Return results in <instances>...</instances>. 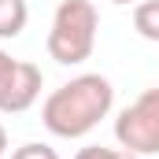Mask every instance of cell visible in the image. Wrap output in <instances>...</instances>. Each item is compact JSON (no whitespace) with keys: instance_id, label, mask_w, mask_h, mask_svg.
Instances as JSON below:
<instances>
[{"instance_id":"6da1fadb","label":"cell","mask_w":159,"mask_h":159,"mask_svg":"<svg viewBox=\"0 0 159 159\" xmlns=\"http://www.w3.org/2000/svg\"><path fill=\"white\" fill-rule=\"evenodd\" d=\"M115 107V85L104 74H78V78L63 81L59 89H52L41 104V122L52 137L63 141H78L85 133H93L100 119H107Z\"/></svg>"},{"instance_id":"7a4b0ae2","label":"cell","mask_w":159,"mask_h":159,"mask_svg":"<svg viewBox=\"0 0 159 159\" xmlns=\"http://www.w3.org/2000/svg\"><path fill=\"white\" fill-rule=\"evenodd\" d=\"M96 30H100V11L93 0H63L52 15L44 48L59 67H78L96 48Z\"/></svg>"},{"instance_id":"3957f363","label":"cell","mask_w":159,"mask_h":159,"mask_svg":"<svg viewBox=\"0 0 159 159\" xmlns=\"http://www.w3.org/2000/svg\"><path fill=\"white\" fill-rule=\"evenodd\" d=\"M115 141L133 156H156L159 152V89H144L129 107H122L115 119Z\"/></svg>"},{"instance_id":"277c9868","label":"cell","mask_w":159,"mask_h":159,"mask_svg":"<svg viewBox=\"0 0 159 159\" xmlns=\"http://www.w3.org/2000/svg\"><path fill=\"white\" fill-rule=\"evenodd\" d=\"M44 74L37 63L30 59H15L11 52L0 48V111L4 115H22L37 104Z\"/></svg>"},{"instance_id":"5b68a950","label":"cell","mask_w":159,"mask_h":159,"mask_svg":"<svg viewBox=\"0 0 159 159\" xmlns=\"http://www.w3.org/2000/svg\"><path fill=\"white\" fill-rule=\"evenodd\" d=\"M30 22L26 0H0V41H15Z\"/></svg>"},{"instance_id":"8992f818","label":"cell","mask_w":159,"mask_h":159,"mask_svg":"<svg viewBox=\"0 0 159 159\" xmlns=\"http://www.w3.org/2000/svg\"><path fill=\"white\" fill-rule=\"evenodd\" d=\"M133 26L144 41H159V0H137L133 4Z\"/></svg>"},{"instance_id":"52a82bcc","label":"cell","mask_w":159,"mask_h":159,"mask_svg":"<svg viewBox=\"0 0 159 159\" xmlns=\"http://www.w3.org/2000/svg\"><path fill=\"white\" fill-rule=\"evenodd\" d=\"M74 159H141L133 156V152H126V148H104V144H85L78 148V156Z\"/></svg>"},{"instance_id":"ba28073f","label":"cell","mask_w":159,"mask_h":159,"mask_svg":"<svg viewBox=\"0 0 159 159\" xmlns=\"http://www.w3.org/2000/svg\"><path fill=\"white\" fill-rule=\"evenodd\" d=\"M11 159H59V152L52 148V144H41V141H26V144H19Z\"/></svg>"},{"instance_id":"9c48e42d","label":"cell","mask_w":159,"mask_h":159,"mask_svg":"<svg viewBox=\"0 0 159 159\" xmlns=\"http://www.w3.org/2000/svg\"><path fill=\"white\" fill-rule=\"evenodd\" d=\"M7 156V129H4V122H0V159Z\"/></svg>"},{"instance_id":"30bf717a","label":"cell","mask_w":159,"mask_h":159,"mask_svg":"<svg viewBox=\"0 0 159 159\" xmlns=\"http://www.w3.org/2000/svg\"><path fill=\"white\" fill-rule=\"evenodd\" d=\"M111 4H119V7H126V4H137V0H111Z\"/></svg>"}]
</instances>
